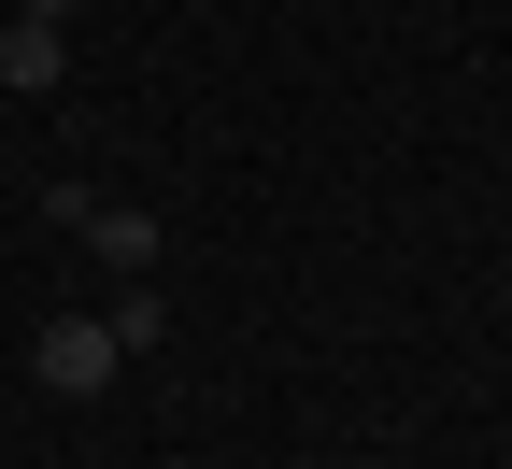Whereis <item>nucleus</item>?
Masks as SVG:
<instances>
[{
  "label": "nucleus",
  "instance_id": "1",
  "mask_svg": "<svg viewBox=\"0 0 512 469\" xmlns=\"http://www.w3.org/2000/svg\"><path fill=\"white\" fill-rule=\"evenodd\" d=\"M0 86H15V100H57V86H72V0H15V29H0Z\"/></svg>",
  "mask_w": 512,
  "mask_h": 469
},
{
  "label": "nucleus",
  "instance_id": "2",
  "mask_svg": "<svg viewBox=\"0 0 512 469\" xmlns=\"http://www.w3.org/2000/svg\"><path fill=\"white\" fill-rule=\"evenodd\" d=\"M43 228H72L86 256H114L128 285L157 271V214H128V199H86V185H57V199H43Z\"/></svg>",
  "mask_w": 512,
  "mask_h": 469
},
{
  "label": "nucleus",
  "instance_id": "3",
  "mask_svg": "<svg viewBox=\"0 0 512 469\" xmlns=\"http://www.w3.org/2000/svg\"><path fill=\"white\" fill-rule=\"evenodd\" d=\"M29 370H43L57 398H100V384H114L128 356H114V327H100V313H57V327H43V342H29Z\"/></svg>",
  "mask_w": 512,
  "mask_h": 469
}]
</instances>
